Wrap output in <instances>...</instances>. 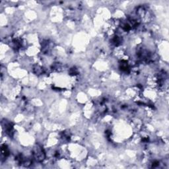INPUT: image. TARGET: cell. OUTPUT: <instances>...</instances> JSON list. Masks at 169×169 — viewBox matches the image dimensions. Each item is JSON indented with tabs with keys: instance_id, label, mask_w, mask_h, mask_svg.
Masks as SVG:
<instances>
[{
	"instance_id": "6da1fadb",
	"label": "cell",
	"mask_w": 169,
	"mask_h": 169,
	"mask_svg": "<svg viewBox=\"0 0 169 169\" xmlns=\"http://www.w3.org/2000/svg\"><path fill=\"white\" fill-rule=\"evenodd\" d=\"M33 155L37 161L41 162L45 158V154L42 148L37 146L36 147H34L33 151Z\"/></svg>"
},
{
	"instance_id": "7a4b0ae2",
	"label": "cell",
	"mask_w": 169,
	"mask_h": 169,
	"mask_svg": "<svg viewBox=\"0 0 169 169\" xmlns=\"http://www.w3.org/2000/svg\"><path fill=\"white\" fill-rule=\"evenodd\" d=\"M1 153L5 156H7L9 154V151L7 146L3 145L1 146Z\"/></svg>"
}]
</instances>
